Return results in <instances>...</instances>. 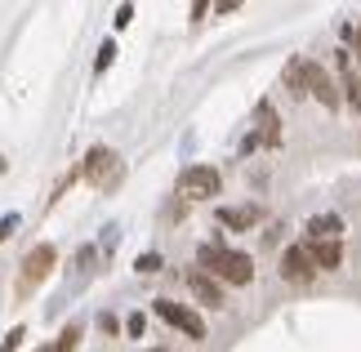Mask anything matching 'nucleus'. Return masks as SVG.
I'll list each match as a JSON object with an SVG mask.
<instances>
[{
	"instance_id": "7ed1b4c3",
	"label": "nucleus",
	"mask_w": 361,
	"mask_h": 352,
	"mask_svg": "<svg viewBox=\"0 0 361 352\" xmlns=\"http://www.w3.org/2000/svg\"><path fill=\"white\" fill-rule=\"evenodd\" d=\"M54 263H59L54 245H36V250H27V259H23V267H18V281H13V294H18V299H27V294H32L40 281L54 272Z\"/></svg>"
},
{
	"instance_id": "1a4fd4ad",
	"label": "nucleus",
	"mask_w": 361,
	"mask_h": 352,
	"mask_svg": "<svg viewBox=\"0 0 361 352\" xmlns=\"http://www.w3.org/2000/svg\"><path fill=\"white\" fill-rule=\"evenodd\" d=\"M219 223L232 228V232H245V228L259 223V210L255 205H224V210H219Z\"/></svg>"
},
{
	"instance_id": "aec40b11",
	"label": "nucleus",
	"mask_w": 361,
	"mask_h": 352,
	"mask_svg": "<svg viewBox=\"0 0 361 352\" xmlns=\"http://www.w3.org/2000/svg\"><path fill=\"white\" fill-rule=\"evenodd\" d=\"M13 228H18V219H0V241H5V236H9Z\"/></svg>"
},
{
	"instance_id": "f3484780",
	"label": "nucleus",
	"mask_w": 361,
	"mask_h": 352,
	"mask_svg": "<svg viewBox=\"0 0 361 352\" xmlns=\"http://www.w3.org/2000/svg\"><path fill=\"white\" fill-rule=\"evenodd\" d=\"M134 267H138V272H157V267H161V255H143Z\"/></svg>"
},
{
	"instance_id": "9b49d317",
	"label": "nucleus",
	"mask_w": 361,
	"mask_h": 352,
	"mask_svg": "<svg viewBox=\"0 0 361 352\" xmlns=\"http://www.w3.org/2000/svg\"><path fill=\"white\" fill-rule=\"evenodd\" d=\"M308 250H312L317 272H335V267L343 263V245H339V241H317V245H308Z\"/></svg>"
},
{
	"instance_id": "423d86ee",
	"label": "nucleus",
	"mask_w": 361,
	"mask_h": 352,
	"mask_svg": "<svg viewBox=\"0 0 361 352\" xmlns=\"http://www.w3.org/2000/svg\"><path fill=\"white\" fill-rule=\"evenodd\" d=\"M281 277L286 281H312L317 277V263H312L308 241H303V245H290L286 255H281Z\"/></svg>"
},
{
	"instance_id": "6ab92c4d",
	"label": "nucleus",
	"mask_w": 361,
	"mask_h": 352,
	"mask_svg": "<svg viewBox=\"0 0 361 352\" xmlns=\"http://www.w3.org/2000/svg\"><path fill=\"white\" fill-rule=\"evenodd\" d=\"M130 18H134V9H130V5H121V9H116V27H125Z\"/></svg>"
},
{
	"instance_id": "2eb2a0df",
	"label": "nucleus",
	"mask_w": 361,
	"mask_h": 352,
	"mask_svg": "<svg viewBox=\"0 0 361 352\" xmlns=\"http://www.w3.org/2000/svg\"><path fill=\"white\" fill-rule=\"evenodd\" d=\"M23 334H27L23 326H13V330L5 334V344H0V352H13V348H18V344H23Z\"/></svg>"
},
{
	"instance_id": "f257e3e1",
	"label": "nucleus",
	"mask_w": 361,
	"mask_h": 352,
	"mask_svg": "<svg viewBox=\"0 0 361 352\" xmlns=\"http://www.w3.org/2000/svg\"><path fill=\"white\" fill-rule=\"evenodd\" d=\"M201 272H210L219 281H228V286H250L255 281V263H250V255H241V250H224V245H201Z\"/></svg>"
},
{
	"instance_id": "f03ea898",
	"label": "nucleus",
	"mask_w": 361,
	"mask_h": 352,
	"mask_svg": "<svg viewBox=\"0 0 361 352\" xmlns=\"http://www.w3.org/2000/svg\"><path fill=\"white\" fill-rule=\"evenodd\" d=\"M80 178L90 183V188H99V192H112L121 188V178H125V165L112 147H94L85 161H80Z\"/></svg>"
},
{
	"instance_id": "4be33fe9",
	"label": "nucleus",
	"mask_w": 361,
	"mask_h": 352,
	"mask_svg": "<svg viewBox=\"0 0 361 352\" xmlns=\"http://www.w3.org/2000/svg\"><path fill=\"white\" fill-rule=\"evenodd\" d=\"M36 352H59V348H54V344H45V348H36Z\"/></svg>"
},
{
	"instance_id": "f8f14e48",
	"label": "nucleus",
	"mask_w": 361,
	"mask_h": 352,
	"mask_svg": "<svg viewBox=\"0 0 361 352\" xmlns=\"http://www.w3.org/2000/svg\"><path fill=\"white\" fill-rule=\"evenodd\" d=\"M308 67H312L308 59H295V63L286 67V76H281V80H286V90L295 94V98H303V94H308Z\"/></svg>"
},
{
	"instance_id": "6e6552de",
	"label": "nucleus",
	"mask_w": 361,
	"mask_h": 352,
	"mask_svg": "<svg viewBox=\"0 0 361 352\" xmlns=\"http://www.w3.org/2000/svg\"><path fill=\"white\" fill-rule=\"evenodd\" d=\"M308 94H317L326 107H339V90H335V80H330V76H326V67H317V63L308 67Z\"/></svg>"
},
{
	"instance_id": "dca6fc26",
	"label": "nucleus",
	"mask_w": 361,
	"mask_h": 352,
	"mask_svg": "<svg viewBox=\"0 0 361 352\" xmlns=\"http://www.w3.org/2000/svg\"><path fill=\"white\" fill-rule=\"evenodd\" d=\"M112 54H116V45H112V40H107V45L99 49V72H107V67H112Z\"/></svg>"
},
{
	"instance_id": "9d476101",
	"label": "nucleus",
	"mask_w": 361,
	"mask_h": 352,
	"mask_svg": "<svg viewBox=\"0 0 361 352\" xmlns=\"http://www.w3.org/2000/svg\"><path fill=\"white\" fill-rule=\"evenodd\" d=\"M339 232H343V223H339L335 214L308 219V245H317V241H339Z\"/></svg>"
},
{
	"instance_id": "39448f33",
	"label": "nucleus",
	"mask_w": 361,
	"mask_h": 352,
	"mask_svg": "<svg viewBox=\"0 0 361 352\" xmlns=\"http://www.w3.org/2000/svg\"><path fill=\"white\" fill-rule=\"evenodd\" d=\"M157 317H161V321H170L174 330H183L188 339H205V321L192 312V308H183V303H174V299H157Z\"/></svg>"
},
{
	"instance_id": "0eeeda50",
	"label": "nucleus",
	"mask_w": 361,
	"mask_h": 352,
	"mask_svg": "<svg viewBox=\"0 0 361 352\" xmlns=\"http://www.w3.org/2000/svg\"><path fill=\"white\" fill-rule=\"evenodd\" d=\"M188 290L197 294L205 308H224V281L210 277V272H201V267H192V272H188Z\"/></svg>"
},
{
	"instance_id": "4468645a",
	"label": "nucleus",
	"mask_w": 361,
	"mask_h": 352,
	"mask_svg": "<svg viewBox=\"0 0 361 352\" xmlns=\"http://www.w3.org/2000/svg\"><path fill=\"white\" fill-rule=\"evenodd\" d=\"M76 339H80V326H67V330L59 334V344H54V348H59V352H72V348H76Z\"/></svg>"
},
{
	"instance_id": "20e7f679",
	"label": "nucleus",
	"mask_w": 361,
	"mask_h": 352,
	"mask_svg": "<svg viewBox=\"0 0 361 352\" xmlns=\"http://www.w3.org/2000/svg\"><path fill=\"white\" fill-rule=\"evenodd\" d=\"M219 188H224V178H219L214 165H192L178 178V196L183 201H210V196H219Z\"/></svg>"
},
{
	"instance_id": "a211bd4d",
	"label": "nucleus",
	"mask_w": 361,
	"mask_h": 352,
	"mask_svg": "<svg viewBox=\"0 0 361 352\" xmlns=\"http://www.w3.org/2000/svg\"><path fill=\"white\" fill-rule=\"evenodd\" d=\"M143 326H147V321H143V312H134L130 321H125V330H130V334H134V339H138V334H143Z\"/></svg>"
},
{
	"instance_id": "412c9836",
	"label": "nucleus",
	"mask_w": 361,
	"mask_h": 352,
	"mask_svg": "<svg viewBox=\"0 0 361 352\" xmlns=\"http://www.w3.org/2000/svg\"><path fill=\"white\" fill-rule=\"evenodd\" d=\"M353 49H357V59H361V27L353 32Z\"/></svg>"
},
{
	"instance_id": "5701e85b",
	"label": "nucleus",
	"mask_w": 361,
	"mask_h": 352,
	"mask_svg": "<svg viewBox=\"0 0 361 352\" xmlns=\"http://www.w3.org/2000/svg\"><path fill=\"white\" fill-rule=\"evenodd\" d=\"M147 352H170V348H147Z\"/></svg>"
},
{
	"instance_id": "ddd939ff",
	"label": "nucleus",
	"mask_w": 361,
	"mask_h": 352,
	"mask_svg": "<svg viewBox=\"0 0 361 352\" xmlns=\"http://www.w3.org/2000/svg\"><path fill=\"white\" fill-rule=\"evenodd\" d=\"M343 94H348V103L361 111V76L348 67V59H343Z\"/></svg>"
}]
</instances>
